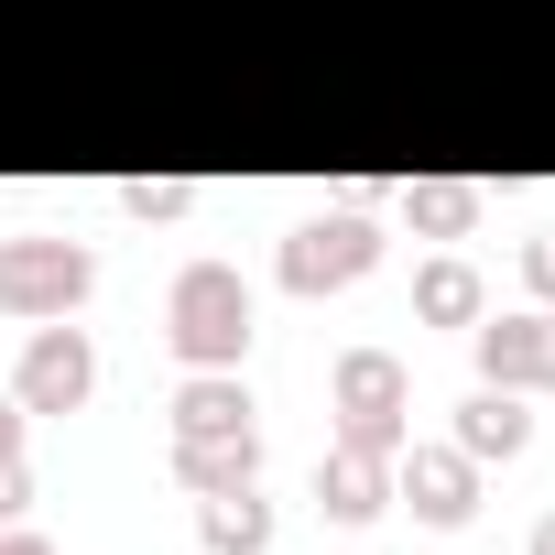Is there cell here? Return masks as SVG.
I'll use <instances>...</instances> for the list:
<instances>
[{
	"instance_id": "3",
	"label": "cell",
	"mask_w": 555,
	"mask_h": 555,
	"mask_svg": "<svg viewBox=\"0 0 555 555\" xmlns=\"http://www.w3.org/2000/svg\"><path fill=\"white\" fill-rule=\"evenodd\" d=\"M403 414H414V382L392 349H349L338 360V436L371 447V457H403Z\"/></svg>"
},
{
	"instance_id": "18",
	"label": "cell",
	"mask_w": 555,
	"mask_h": 555,
	"mask_svg": "<svg viewBox=\"0 0 555 555\" xmlns=\"http://www.w3.org/2000/svg\"><path fill=\"white\" fill-rule=\"evenodd\" d=\"M23 425H34V414H23L12 392H0V457H23Z\"/></svg>"
},
{
	"instance_id": "7",
	"label": "cell",
	"mask_w": 555,
	"mask_h": 555,
	"mask_svg": "<svg viewBox=\"0 0 555 555\" xmlns=\"http://www.w3.org/2000/svg\"><path fill=\"white\" fill-rule=\"evenodd\" d=\"M403 501L425 512V522H468L479 512V457L447 436V447H403Z\"/></svg>"
},
{
	"instance_id": "1",
	"label": "cell",
	"mask_w": 555,
	"mask_h": 555,
	"mask_svg": "<svg viewBox=\"0 0 555 555\" xmlns=\"http://www.w3.org/2000/svg\"><path fill=\"white\" fill-rule=\"evenodd\" d=\"M164 338L196 371H240V349H250V284H240L229 261H185L175 295H164Z\"/></svg>"
},
{
	"instance_id": "15",
	"label": "cell",
	"mask_w": 555,
	"mask_h": 555,
	"mask_svg": "<svg viewBox=\"0 0 555 555\" xmlns=\"http://www.w3.org/2000/svg\"><path fill=\"white\" fill-rule=\"evenodd\" d=\"M185 207H196L185 175H131V185H120V218H142V229H175Z\"/></svg>"
},
{
	"instance_id": "12",
	"label": "cell",
	"mask_w": 555,
	"mask_h": 555,
	"mask_svg": "<svg viewBox=\"0 0 555 555\" xmlns=\"http://www.w3.org/2000/svg\"><path fill=\"white\" fill-rule=\"evenodd\" d=\"M414 317H436V327H479V317H490V295H479V272H468L457 250L414 272Z\"/></svg>"
},
{
	"instance_id": "11",
	"label": "cell",
	"mask_w": 555,
	"mask_h": 555,
	"mask_svg": "<svg viewBox=\"0 0 555 555\" xmlns=\"http://www.w3.org/2000/svg\"><path fill=\"white\" fill-rule=\"evenodd\" d=\"M196 533H207V555H261V533H272V501H261V479H240V490H207Z\"/></svg>"
},
{
	"instance_id": "9",
	"label": "cell",
	"mask_w": 555,
	"mask_h": 555,
	"mask_svg": "<svg viewBox=\"0 0 555 555\" xmlns=\"http://www.w3.org/2000/svg\"><path fill=\"white\" fill-rule=\"evenodd\" d=\"M317 501H327L338 522H371V512L392 501V457H371V447H349V436H338V447L317 457Z\"/></svg>"
},
{
	"instance_id": "2",
	"label": "cell",
	"mask_w": 555,
	"mask_h": 555,
	"mask_svg": "<svg viewBox=\"0 0 555 555\" xmlns=\"http://www.w3.org/2000/svg\"><path fill=\"white\" fill-rule=\"evenodd\" d=\"M88 284H99V261L77 240H55V229L0 240V317H66V306H88Z\"/></svg>"
},
{
	"instance_id": "13",
	"label": "cell",
	"mask_w": 555,
	"mask_h": 555,
	"mask_svg": "<svg viewBox=\"0 0 555 555\" xmlns=\"http://www.w3.org/2000/svg\"><path fill=\"white\" fill-rule=\"evenodd\" d=\"M164 425H175V436H207V425H250V392H240V371H196V382L164 403Z\"/></svg>"
},
{
	"instance_id": "20",
	"label": "cell",
	"mask_w": 555,
	"mask_h": 555,
	"mask_svg": "<svg viewBox=\"0 0 555 555\" xmlns=\"http://www.w3.org/2000/svg\"><path fill=\"white\" fill-rule=\"evenodd\" d=\"M533 555H555V512H544V522H533Z\"/></svg>"
},
{
	"instance_id": "16",
	"label": "cell",
	"mask_w": 555,
	"mask_h": 555,
	"mask_svg": "<svg viewBox=\"0 0 555 555\" xmlns=\"http://www.w3.org/2000/svg\"><path fill=\"white\" fill-rule=\"evenodd\" d=\"M23 512H34V468H23V457H0V522H23Z\"/></svg>"
},
{
	"instance_id": "10",
	"label": "cell",
	"mask_w": 555,
	"mask_h": 555,
	"mask_svg": "<svg viewBox=\"0 0 555 555\" xmlns=\"http://www.w3.org/2000/svg\"><path fill=\"white\" fill-rule=\"evenodd\" d=\"M457 447L490 468V457H522L533 447V414H522V392H501V382H479L468 403H457Z\"/></svg>"
},
{
	"instance_id": "14",
	"label": "cell",
	"mask_w": 555,
	"mask_h": 555,
	"mask_svg": "<svg viewBox=\"0 0 555 555\" xmlns=\"http://www.w3.org/2000/svg\"><path fill=\"white\" fill-rule=\"evenodd\" d=\"M403 207H414L425 240H468L479 229V185L468 175H425V185H403Z\"/></svg>"
},
{
	"instance_id": "17",
	"label": "cell",
	"mask_w": 555,
	"mask_h": 555,
	"mask_svg": "<svg viewBox=\"0 0 555 555\" xmlns=\"http://www.w3.org/2000/svg\"><path fill=\"white\" fill-rule=\"evenodd\" d=\"M522 284L555 306V229H544V240H522Z\"/></svg>"
},
{
	"instance_id": "19",
	"label": "cell",
	"mask_w": 555,
	"mask_h": 555,
	"mask_svg": "<svg viewBox=\"0 0 555 555\" xmlns=\"http://www.w3.org/2000/svg\"><path fill=\"white\" fill-rule=\"evenodd\" d=\"M0 555H55V544H44L34 522H0Z\"/></svg>"
},
{
	"instance_id": "6",
	"label": "cell",
	"mask_w": 555,
	"mask_h": 555,
	"mask_svg": "<svg viewBox=\"0 0 555 555\" xmlns=\"http://www.w3.org/2000/svg\"><path fill=\"white\" fill-rule=\"evenodd\" d=\"M468 338H479V382H501V392H555V306L490 317V327H468Z\"/></svg>"
},
{
	"instance_id": "5",
	"label": "cell",
	"mask_w": 555,
	"mask_h": 555,
	"mask_svg": "<svg viewBox=\"0 0 555 555\" xmlns=\"http://www.w3.org/2000/svg\"><path fill=\"white\" fill-rule=\"evenodd\" d=\"M88 392H99V349H88L66 317H44L34 349H23V371H12V403H23V414H77Z\"/></svg>"
},
{
	"instance_id": "4",
	"label": "cell",
	"mask_w": 555,
	"mask_h": 555,
	"mask_svg": "<svg viewBox=\"0 0 555 555\" xmlns=\"http://www.w3.org/2000/svg\"><path fill=\"white\" fill-rule=\"evenodd\" d=\"M371 261H382V229H371L360 207H338V218H306V229L284 240V284H295V295H338V284H360Z\"/></svg>"
},
{
	"instance_id": "8",
	"label": "cell",
	"mask_w": 555,
	"mask_h": 555,
	"mask_svg": "<svg viewBox=\"0 0 555 555\" xmlns=\"http://www.w3.org/2000/svg\"><path fill=\"white\" fill-rule=\"evenodd\" d=\"M175 479L207 501V490H240L261 479V425H207V436H175Z\"/></svg>"
}]
</instances>
